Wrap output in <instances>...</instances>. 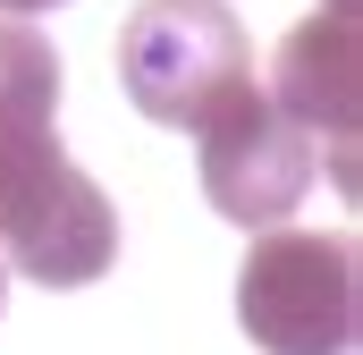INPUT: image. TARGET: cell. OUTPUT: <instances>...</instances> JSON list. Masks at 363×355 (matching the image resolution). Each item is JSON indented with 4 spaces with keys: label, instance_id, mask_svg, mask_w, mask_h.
Masks as SVG:
<instances>
[{
    "label": "cell",
    "instance_id": "1",
    "mask_svg": "<svg viewBox=\"0 0 363 355\" xmlns=\"http://www.w3.org/2000/svg\"><path fill=\"white\" fill-rule=\"evenodd\" d=\"M118 263V212L60 144V51L34 17H0V271L93 288Z\"/></svg>",
    "mask_w": 363,
    "mask_h": 355
},
{
    "label": "cell",
    "instance_id": "2",
    "mask_svg": "<svg viewBox=\"0 0 363 355\" xmlns=\"http://www.w3.org/2000/svg\"><path fill=\"white\" fill-rule=\"evenodd\" d=\"M118 85L152 127H211L237 93H254V43L228 0H135L118 26Z\"/></svg>",
    "mask_w": 363,
    "mask_h": 355
},
{
    "label": "cell",
    "instance_id": "3",
    "mask_svg": "<svg viewBox=\"0 0 363 355\" xmlns=\"http://www.w3.org/2000/svg\"><path fill=\"white\" fill-rule=\"evenodd\" d=\"M237 322L262 355H355L363 330L355 229H262L237 271Z\"/></svg>",
    "mask_w": 363,
    "mask_h": 355
},
{
    "label": "cell",
    "instance_id": "4",
    "mask_svg": "<svg viewBox=\"0 0 363 355\" xmlns=\"http://www.w3.org/2000/svg\"><path fill=\"white\" fill-rule=\"evenodd\" d=\"M321 178V153H313V136L296 127V119H279L271 93H237L211 127H203V195H211V212L220 220H237V229H279L296 203H304V186Z\"/></svg>",
    "mask_w": 363,
    "mask_h": 355
},
{
    "label": "cell",
    "instance_id": "5",
    "mask_svg": "<svg viewBox=\"0 0 363 355\" xmlns=\"http://www.w3.org/2000/svg\"><path fill=\"white\" fill-rule=\"evenodd\" d=\"M271 110L313 136V153L330 144L338 195H355V110H363V34L355 0H330L321 17H304L271 60Z\"/></svg>",
    "mask_w": 363,
    "mask_h": 355
},
{
    "label": "cell",
    "instance_id": "6",
    "mask_svg": "<svg viewBox=\"0 0 363 355\" xmlns=\"http://www.w3.org/2000/svg\"><path fill=\"white\" fill-rule=\"evenodd\" d=\"M43 9H60V0H0V17H43Z\"/></svg>",
    "mask_w": 363,
    "mask_h": 355
}]
</instances>
